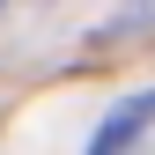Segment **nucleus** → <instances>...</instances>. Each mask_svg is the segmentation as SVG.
Here are the masks:
<instances>
[{
    "mask_svg": "<svg viewBox=\"0 0 155 155\" xmlns=\"http://www.w3.org/2000/svg\"><path fill=\"white\" fill-rule=\"evenodd\" d=\"M148 118H155V89H148V96H126V104L111 111L104 126H96V140H89V155H126L133 140H140V126H148Z\"/></svg>",
    "mask_w": 155,
    "mask_h": 155,
    "instance_id": "f257e3e1",
    "label": "nucleus"
}]
</instances>
